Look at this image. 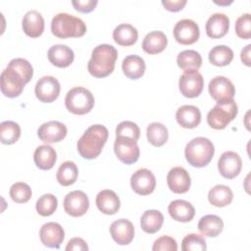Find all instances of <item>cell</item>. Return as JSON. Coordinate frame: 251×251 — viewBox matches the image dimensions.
<instances>
[{
    "mask_svg": "<svg viewBox=\"0 0 251 251\" xmlns=\"http://www.w3.org/2000/svg\"><path fill=\"white\" fill-rule=\"evenodd\" d=\"M108 129L102 125L90 126L78 139L76 147L80 156L84 159H95L102 152V148L108 139Z\"/></svg>",
    "mask_w": 251,
    "mask_h": 251,
    "instance_id": "1",
    "label": "cell"
},
{
    "mask_svg": "<svg viewBox=\"0 0 251 251\" xmlns=\"http://www.w3.org/2000/svg\"><path fill=\"white\" fill-rule=\"evenodd\" d=\"M118 59L117 49L110 44H99L91 53L87 70L95 77H105L112 74Z\"/></svg>",
    "mask_w": 251,
    "mask_h": 251,
    "instance_id": "2",
    "label": "cell"
},
{
    "mask_svg": "<svg viewBox=\"0 0 251 251\" xmlns=\"http://www.w3.org/2000/svg\"><path fill=\"white\" fill-rule=\"evenodd\" d=\"M215 153V147L211 140L206 137H195L185 146L184 155L189 165L195 168L207 166Z\"/></svg>",
    "mask_w": 251,
    "mask_h": 251,
    "instance_id": "3",
    "label": "cell"
},
{
    "mask_svg": "<svg viewBox=\"0 0 251 251\" xmlns=\"http://www.w3.org/2000/svg\"><path fill=\"white\" fill-rule=\"evenodd\" d=\"M51 31L59 38L80 37L86 32L84 22L68 13H59L52 19Z\"/></svg>",
    "mask_w": 251,
    "mask_h": 251,
    "instance_id": "4",
    "label": "cell"
},
{
    "mask_svg": "<svg viewBox=\"0 0 251 251\" xmlns=\"http://www.w3.org/2000/svg\"><path fill=\"white\" fill-rule=\"evenodd\" d=\"M94 102L93 94L82 86H75L70 89L65 98L66 108L75 115L89 113L94 106Z\"/></svg>",
    "mask_w": 251,
    "mask_h": 251,
    "instance_id": "5",
    "label": "cell"
},
{
    "mask_svg": "<svg viewBox=\"0 0 251 251\" xmlns=\"http://www.w3.org/2000/svg\"><path fill=\"white\" fill-rule=\"evenodd\" d=\"M237 105L233 99L217 104L208 112L207 123L215 129H224L237 115Z\"/></svg>",
    "mask_w": 251,
    "mask_h": 251,
    "instance_id": "6",
    "label": "cell"
},
{
    "mask_svg": "<svg viewBox=\"0 0 251 251\" xmlns=\"http://www.w3.org/2000/svg\"><path fill=\"white\" fill-rule=\"evenodd\" d=\"M1 92L10 98L18 97L26 84L24 77L15 69L8 67L2 71L1 76Z\"/></svg>",
    "mask_w": 251,
    "mask_h": 251,
    "instance_id": "7",
    "label": "cell"
},
{
    "mask_svg": "<svg viewBox=\"0 0 251 251\" xmlns=\"http://www.w3.org/2000/svg\"><path fill=\"white\" fill-rule=\"evenodd\" d=\"M114 151L118 159L126 165L135 163L140 155L136 140L126 136H116Z\"/></svg>",
    "mask_w": 251,
    "mask_h": 251,
    "instance_id": "8",
    "label": "cell"
},
{
    "mask_svg": "<svg viewBox=\"0 0 251 251\" xmlns=\"http://www.w3.org/2000/svg\"><path fill=\"white\" fill-rule=\"evenodd\" d=\"M204 86L202 75L196 70L184 71L178 80L180 93L188 98H194L201 94Z\"/></svg>",
    "mask_w": 251,
    "mask_h": 251,
    "instance_id": "9",
    "label": "cell"
},
{
    "mask_svg": "<svg viewBox=\"0 0 251 251\" xmlns=\"http://www.w3.org/2000/svg\"><path fill=\"white\" fill-rule=\"evenodd\" d=\"M60 89V83L57 78L52 75H45L37 80L34 92L39 101L51 103L58 98Z\"/></svg>",
    "mask_w": 251,
    "mask_h": 251,
    "instance_id": "10",
    "label": "cell"
},
{
    "mask_svg": "<svg viewBox=\"0 0 251 251\" xmlns=\"http://www.w3.org/2000/svg\"><path fill=\"white\" fill-rule=\"evenodd\" d=\"M211 97L217 102H224L233 99L235 87L233 83L223 75H217L211 79L208 85Z\"/></svg>",
    "mask_w": 251,
    "mask_h": 251,
    "instance_id": "11",
    "label": "cell"
},
{
    "mask_svg": "<svg viewBox=\"0 0 251 251\" xmlns=\"http://www.w3.org/2000/svg\"><path fill=\"white\" fill-rule=\"evenodd\" d=\"M63 204L65 212L72 217H81L89 208L88 197L81 190L69 192L65 196Z\"/></svg>",
    "mask_w": 251,
    "mask_h": 251,
    "instance_id": "12",
    "label": "cell"
},
{
    "mask_svg": "<svg viewBox=\"0 0 251 251\" xmlns=\"http://www.w3.org/2000/svg\"><path fill=\"white\" fill-rule=\"evenodd\" d=\"M199 35L200 31L198 25L190 19L178 21L174 27L175 39L182 45H189L196 42Z\"/></svg>",
    "mask_w": 251,
    "mask_h": 251,
    "instance_id": "13",
    "label": "cell"
},
{
    "mask_svg": "<svg viewBox=\"0 0 251 251\" xmlns=\"http://www.w3.org/2000/svg\"><path fill=\"white\" fill-rule=\"evenodd\" d=\"M130 186L135 193L139 195H148L155 189V176L148 169H139L132 174L130 177Z\"/></svg>",
    "mask_w": 251,
    "mask_h": 251,
    "instance_id": "14",
    "label": "cell"
},
{
    "mask_svg": "<svg viewBox=\"0 0 251 251\" xmlns=\"http://www.w3.org/2000/svg\"><path fill=\"white\" fill-rule=\"evenodd\" d=\"M241 158L237 153L233 151L224 152L218 161V169L220 174L227 179H231L237 176L241 171Z\"/></svg>",
    "mask_w": 251,
    "mask_h": 251,
    "instance_id": "15",
    "label": "cell"
},
{
    "mask_svg": "<svg viewBox=\"0 0 251 251\" xmlns=\"http://www.w3.org/2000/svg\"><path fill=\"white\" fill-rule=\"evenodd\" d=\"M39 237L46 247L58 249L65 238V231L60 224L49 222L40 227Z\"/></svg>",
    "mask_w": 251,
    "mask_h": 251,
    "instance_id": "16",
    "label": "cell"
},
{
    "mask_svg": "<svg viewBox=\"0 0 251 251\" xmlns=\"http://www.w3.org/2000/svg\"><path fill=\"white\" fill-rule=\"evenodd\" d=\"M37 135L45 143H55L63 140L67 135V126L58 121H50L42 124Z\"/></svg>",
    "mask_w": 251,
    "mask_h": 251,
    "instance_id": "17",
    "label": "cell"
},
{
    "mask_svg": "<svg viewBox=\"0 0 251 251\" xmlns=\"http://www.w3.org/2000/svg\"><path fill=\"white\" fill-rule=\"evenodd\" d=\"M167 183L174 193H185L189 190L191 179L190 176L182 167L171 169L167 176Z\"/></svg>",
    "mask_w": 251,
    "mask_h": 251,
    "instance_id": "18",
    "label": "cell"
},
{
    "mask_svg": "<svg viewBox=\"0 0 251 251\" xmlns=\"http://www.w3.org/2000/svg\"><path fill=\"white\" fill-rule=\"evenodd\" d=\"M110 233L115 242L120 245H127L134 237V226L130 221L120 219L112 223Z\"/></svg>",
    "mask_w": 251,
    "mask_h": 251,
    "instance_id": "19",
    "label": "cell"
},
{
    "mask_svg": "<svg viewBox=\"0 0 251 251\" xmlns=\"http://www.w3.org/2000/svg\"><path fill=\"white\" fill-rule=\"evenodd\" d=\"M229 27V19L223 13H215L206 22V33L211 38H221L226 34Z\"/></svg>",
    "mask_w": 251,
    "mask_h": 251,
    "instance_id": "20",
    "label": "cell"
},
{
    "mask_svg": "<svg viewBox=\"0 0 251 251\" xmlns=\"http://www.w3.org/2000/svg\"><path fill=\"white\" fill-rule=\"evenodd\" d=\"M22 26L25 33L29 37H38L44 30V19L38 11L30 10L25 14Z\"/></svg>",
    "mask_w": 251,
    "mask_h": 251,
    "instance_id": "21",
    "label": "cell"
},
{
    "mask_svg": "<svg viewBox=\"0 0 251 251\" xmlns=\"http://www.w3.org/2000/svg\"><path fill=\"white\" fill-rule=\"evenodd\" d=\"M48 60L58 68L69 67L75 59L74 51L65 44H56L48 50Z\"/></svg>",
    "mask_w": 251,
    "mask_h": 251,
    "instance_id": "22",
    "label": "cell"
},
{
    "mask_svg": "<svg viewBox=\"0 0 251 251\" xmlns=\"http://www.w3.org/2000/svg\"><path fill=\"white\" fill-rule=\"evenodd\" d=\"M177 124L184 128L196 127L201 122L200 110L193 105H183L176 113Z\"/></svg>",
    "mask_w": 251,
    "mask_h": 251,
    "instance_id": "23",
    "label": "cell"
},
{
    "mask_svg": "<svg viewBox=\"0 0 251 251\" xmlns=\"http://www.w3.org/2000/svg\"><path fill=\"white\" fill-rule=\"evenodd\" d=\"M96 206L103 214L114 215L119 211L121 202L115 191L104 189L96 196Z\"/></svg>",
    "mask_w": 251,
    "mask_h": 251,
    "instance_id": "24",
    "label": "cell"
},
{
    "mask_svg": "<svg viewBox=\"0 0 251 251\" xmlns=\"http://www.w3.org/2000/svg\"><path fill=\"white\" fill-rule=\"evenodd\" d=\"M168 212L175 221L181 223L190 222L195 215V209L192 204L181 199L172 201L168 207Z\"/></svg>",
    "mask_w": 251,
    "mask_h": 251,
    "instance_id": "25",
    "label": "cell"
},
{
    "mask_svg": "<svg viewBox=\"0 0 251 251\" xmlns=\"http://www.w3.org/2000/svg\"><path fill=\"white\" fill-rule=\"evenodd\" d=\"M57 160V153L55 149L48 145H39L33 154V161L37 168L40 170H50L54 167Z\"/></svg>",
    "mask_w": 251,
    "mask_h": 251,
    "instance_id": "26",
    "label": "cell"
},
{
    "mask_svg": "<svg viewBox=\"0 0 251 251\" xmlns=\"http://www.w3.org/2000/svg\"><path fill=\"white\" fill-rule=\"evenodd\" d=\"M198 230L204 236L216 237L224 229V222L217 215H205L198 222Z\"/></svg>",
    "mask_w": 251,
    "mask_h": 251,
    "instance_id": "27",
    "label": "cell"
},
{
    "mask_svg": "<svg viewBox=\"0 0 251 251\" xmlns=\"http://www.w3.org/2000/svg\"><path fill=\"white\" fill-rule=\"evenodd\" d=\"M168 44L166 34L160 30H154L147 33L142 41V48L148 54H158L165 50Z\"/></svg>",
    "mask_w": 251,
    "mask_h": 251,
    "instance_id": "28",
    "label": "cell"
},
{
    "mask_svg": "<svg viewBox=\"0 0 251 251\" xmlns=\"http://www.w3.org/2000/svg\"><path fill=\"white\" fill-rule=\"evenodd\" d=\"M122 69L125 75L130 79H137L144 75V60L137 55H128L123 60Z\"/></svg>",
    "mask_w": 251,
    "mask_h": 251,
    "instance_id": "29",
    "label": "cell"
},
{
    "mask_svg": "<svg viewBox=\"0 0 251 251\" xmlns=\"http://www.w3.org/2000/svg\"><path fill=\"white\" fill-rule=\"evenodd\" d=\"M138 37L137 29L129 24H121L113 30V38L122 46L133 45Z\"/></svg>",
    "mask_w": 251,
    "mask_h": 251,
    "instance_id": "30",
    "label": "cell"
},
{
    "mask_svg": "<svg viewBox=\"0 0 251 251\" xmlns=\"http://www.w3.org/2000/svg\"><path fill=\"white\" fill-rule=\"evenodd\" d=\"M233 193L231 189L225 184H217L208 192L209 202L216 207H225L231 203Z\"/></svg>",
    "mask_w": 251,
    "mask_h": 251,
    "instance_id": "31",
    "label": "cell"
},
{
    "mask_svg": "<svg viewBox=\"0 0 251 251\" xmlns=\"http://www.w3.org/2000/svg\"><path fill=\"white\" fill-rule=\"evenodd\" d=\"M164 216L158 210H147L140 218V226L146 233L157 232L163 225Z\"/></svg>",
    "mask_w": 251,
    "mask_h": 251,
    "instance_id": "32",
    "label": "cell"
},
{
    "mask_svg": "<svg viewBox=\"0 0 251 251\" xmlns=\"http://www.w3.org/2000/svg\"><path fill=\"white\" fill-rule=\"evenodd\" d=\"M78 175L76 165L73 161H65L62 163L57 171V180L64 186H69L75 182Z\"/></svg>",
    "mask_w": 251,
    "mask_h": 251,
    "instance_id": "33",
    "label": "cell"
},
{
    "mask_svg": "<svg viewBox=\"0 0 251 251\" xmlns=\"http://www.w3.org/2000/svg\"><path fill=\"white\" fill-rule=\"evenodd\" d=\"M177 66L183 71L198 70L202 64L201 55L195 50H184L176 57Z\"/></svg>",
    "mask_w": 251,
    "mask_h": 251,
    "instance_id": "34",
    "label": "cell"
},
{
    "mask_svg": "<svg viewBox=\"0 0 251 251\" xmlns=\"http://www.w3.org/2000/svg\"><path fill=\"white\" fill-rule=\"evenodd\" d=\"M146 135L148 141L156 146L160 147L164 145L169 137V132L167 127L161 123H151L146 129Z\"/></svg>",
    "mask_w": 251,
    "mask_h": 251,
    "instance_id": "35",
    "label": "cell"
},
{
    "mask_svg": "<svg viewBox=\"0 0 251 251\" xmlns=\"http://www.w3.org/2000/svg\"><path fill=\"white\" fill-rule=\"evenodd\" d=\"M233 59V51L226 45H217L209 52V61L218 67L228 65Z\"/></svg>",
    "mask_w": 251,
    "mask_h": 251,
    "instance_id": "36",
    "label": "cell"
},
{
    "mask_svg": "<svg viewBox=\"0 0 251 251\" xmlns=\"http://www.w3.org/2000/svg\"><path fill=\"white\" fill-rule=\"evenodd\" d=\"M21 136L20 126L13 121H5L0 124V140L3 144H13Z\"/></svg>",
    "mask_w": 251,
    "mask_h": 251,
    "instance_id": "37",
    "label": "cell"
},
{
    "mask_svg": "<svg viewBox=\"0 0 251 251\" xmlns=\"http://www.w3.org/2000/svg\"><path fill=\"white\" fill-rule=\"evenodd\" d=\"M57 205L58 200L56 196H54L51 193H46L38 198L35 204V208L40 216L48 217L51 216L56 211Z\"/></svg>",
    "mask_w": 251,
    "mask_h": 251,
    "instance_id": "38",
    "label": "cell"
},
{
    "mask_svg": "<svg viewBox=\"0 0 251 251\" xmlns=\"http://www.w3.org/2000/svg\"><path fill=\"white\" fill-rule=\"evenodd\" d=\"M10 196L16 203H25L31 197V188L25 182H15L10 187Z\"/></svg>",
    "mask_w": 251,
    "mask_h": 251,
    "instance_id": "39",
    "label": "cell"
},
{
    "mask_svg": "<svg viewBox=\"0 0 251 251\" xmlns=\"http://www.w3.org/2000/svg\"><path fill=\"white\" fill-rule=\"evenodd\" d=\"M207 249L206 240L202 235L190 233L186 235L181 242L182 251H205Z\"/></svg>",
    "mask_w": 251,
    "mask_h": 251,
    "instance_id": "40",
    "label": "cell"
},
{
    "mask_svg": "<svg viewBox=\"0 0 251 251\" xmlns=\"http://www.w3.org/2000/svg\"><path fill=\"white\" fill-rule=\"evenodd\" d=\"M8 67H11L15 69L17 72L21 74V75L24 77L25 83L29 82V80L32 78L33 75V69L30 63L24 59V58H15L10 61L8 64Z\"/></svg>",
    "mask_w": 251,
    "mask_h": 251,
    "instance_id": "41",
    "label": "cell"
},
{
    "mask_svg": "<svg viewBox=\"0 0 251 251\" xmlns=\"http://www.w3.org/2000/svg\"><path fill=\"white\" fill-rule=\"evenodd\" d=\"M140 135V129L138 126L130 121L121 122L116 128V136H126L137 141Z\"/></svg>",
    "mask_w": 251,
    "mask_h": 251,
    "instance_id": "42",
    "label": "cell"
},
{
    "mask_svg": "<svg viewBox=\"0 0 251 251\" xmlns=\"http://www.w3.org/2000/svg\"><path fill=\"white\" fill-rule=\"evenodd\" d=\"M250 25V14L245 13L238 17L235 22V32L237 36L243 39H249L251 37Z\"/></svg>",
    "mask_w": 251,
    "mask_h": 251,
    "instance_id": "43",
    "label": "cell"
},
{
    "mask_svg": "<svg viewBox=\"0 0 251 251\" xmlns=\"http://www.w3.org/2000/svg\"><path fill=\"white\" fill-rule=\"evenodd\" d=\"M152 250L153 251H176L177 243L175 238L168 235H163L154 241Z\"/></svg>",
    "mask_w": 251,
    "mask_h": 251,
    "instance_id": "44",
    "label": "cell"
},
{
    "mask_svg": "<svg viewBox=\"0 0 251 251\" xmlns=\"http://www.w3.org/2000/svg\"><path fill=\"white\" fill-rule=\"evenodd\" d=\"M97 3V0H74L72 2L75 9L81 13H89L93 11Z\"/></svg>",
    "mask_w": 251,
    "mask_h": 251,
    "instance_id": "45",
    "label": "cell"
},
{
    "mask_svg": "<svg viewBox=\"0 0 251 251\" xmlns=\"http://www.w3.org/2000/svg\"><path fill=\"white\" fill-rule=\"evenodd\" d=\"M66 250H68V251H73V250L85 251V250H88V246L82 238L74 237L68 242V244L66 246Z\"/></svg>",
    "mask_w": 251,
    "mask_h": 251,
    "instance_id": "46",
    "label": "cell"
},
{
    "mask_svg": "<svg viewBox=\"0 0 251 251\" xmlns=\"http://www.w3.org/2000/svg\"><path fill=\"white\" fill-rule=\"evenodd\" d=\"M186 4V0H163L162 5L171 12H177L180 11Z\"/></svg>",
    "mask_w": 251,
    "mask_h": 251,
    "instance_id": "47",
    "label": "cell"
},
{
    "mask_svg": "<svg viewBox=\"0 0 251 251\" xmlns=\"http://www.w3.org/2000/svg\"><path fill=\"white\" fill-rule=\"evenodd\" d=\"M250 48H251V44H248L244 49L241 50L240 53V58L242 63H244L246 66H250Z\"/></svg>",
    "mask_w": 251,
    "mask_h": 251,
    "instance_id": "48",
    "label": "cell"
}]
</instances>
